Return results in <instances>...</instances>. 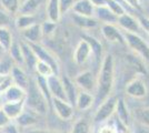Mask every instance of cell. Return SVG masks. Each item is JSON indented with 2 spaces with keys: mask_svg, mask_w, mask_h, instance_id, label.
<instances>
[{
  "mask_svg": "<svg viewBox=\"0 0 149 133\" xmlns=\"http://www.w3.org/2000/svg\"><path fill=\"white\" fill-rule=\"evenodd\" d=\"M70 133H90V127L87 120L85 119H80L77 122H74L72 130Z\"/></svg>",
  "mask_w": 149,
  "mask_h": 133,
  "instance_id": "obj_35",
  "label": "cell"
},
{
  "mask_svg": "<svg viewBox=\"0 0 149 133\" xmlns=\"http://www.w3.org/2000/svg\"><path fill=\"white\" fill-rule=\"evenodd\" d=\"M0 131L3 133H22V130L13 121H11L10 123H8L6 127H2Z\"/></svg>",
  "mask_w": 149,
  "mask_h": 133,
  "instance_id": "obj_39",
  "label": "cell"
},
{
  "mask_svg": "<svg viewBox=\"0 0 149 133\" xmlns=\"http://www.w3.org/2000/svg\"><path fill=\"white\" fill-rule=\"evenodd\" d=\"M95 13H97L98 18L101 21L105 22V25H113V23H117V20L118 17L107 8V7H101V8H96Z\"/></svg>",
  "mask_w": 149,
  "mask_h": 133,
  "instance_id": "obj_26",
  "label": "cell"
},
{
  "mask_svg": "<svg viewBox=\"0 0 149 133\" xmlns=\"http://www.w3.org/2000/svg\"><path fill=\"white\" fill-rule=\"evenodd\" d=\"M1 109L10 120L15 121L25 110V101L6 102V103H2Z\"/></svg>",
  "mask_w": 149,
  "mask_h": 133,
  "instance_id": "obj_16",
  "label": "cell"
},
{
  "mask_svg": "<svg viewBox=\"0 0 149 133\" xmlns=\"http://www.w3.org/2000/svg\"><path fill=\"white\" fill-rule=\"evenodd\" d=\"M25 108L36 112L41 116H44L48 113V110L50 109L49 104L42 94V92L38 88L35 79L30 80V84H29L28 89L26 90Z\"/></svg>",
  "mask_w": 149,
  "mask_h": 133,
  "instance_id": "obj_2",
  "label": "cell"
},
{
  "mask_svg": "<svg viewBox=\"0 0 149 133\" xmlns=\"http://www.w3.org/2000/svg\"><path fill=\"white\" fill-rule=\"evenodd\" d=\"M71 10L74 11V14H77V16L93 17L96 8L93 6L90 0H76Z\"/></svg>",
  "mask_w": 149,
  "mask_h": 133,
  "instance_id": "obj_15",
  "label": "cell"
},
{
  "mask_svg": "<svg viewBox=\"0 0 149 133\" xmlns=\"http://www.w3.org/2000/svg\"><path fill=\"white\" fill-rule=\"evenodd\" d=\"M115 112L117 113V116H118L119 121L124 124L125 127H129V124H130V122H131L130 113H129V111H128V108L126 107L125 101L121 98L117 99Z\"/></svg>",
  "mask_w": 149,
  "mask_h": 133,
  "instance_id": "obj_22",
  "label": "cell"
},
{
  "mask_svg": "<svg viewBox=\"0 0 149 133\" xmlns=\"http://www.w3.org/2000/svg\"><path fill=\"white\" fill-rule=\"evenodd\" d=\"M9 58L13 60L15 65H18L24 68V56H22V50H21V45L20 42H17L13 40L11 47L9 48V50L7 51Z\"/></svg>",
  "mask_w": 149,
  "mask_h": 133,
  "instance_id": "obj_23",
  "label": "cell"
},
{
  "mask_svg": "<svg viewBox=\"0 0 149 133\" xmlns=\"http://www.w3.org/2000/svg\"><path fill=\"white\" fill-rule=\"evenodd\" d=\"M51 108L57 116L61 120H70L74 115V107L67 101L59 100V99H52L51 101Z\"/></svg>",
  "mask_w": 149,
  "mask_h": 133,
  "instance_id": "obj_7",
  "label": "cell"
},
{
  "mask_svg": "<svg viewBox=\"0 0 149 133\" xmlns=\"http://www.w3.org/2000/svg\"><path fill=\"white\" fill-rule=\"evenodd\" d=\"M126 44H128V47L130 48L134 52H136L138 56L143 58L146 62L149 63V45L143 39L140 38L137 33L132 32H126L124 34Z\"/></svg>",
  "mask_w": 149,
  "mask_h": 133,
  "instance_id": "obj_3",
  "label": "cell"
},
{
  "mask_svg": "<svg viewBox=\"0 0 149 133\" xmlns=\"http://www.w3.org/2000/svg\"><path fill=\"white\" fill-rule=\"evenodd\" d=\"M13 42V33L7 27H0V48L7 52L11 47Z\"/></svg>",
  "mask_w": 149,
  "mask_h": 133,
  "instance_id": "obj_30",
  "label": "cell"
},
{
  "mask_svg": "<svg viewBox=\"0 0 149 133\" xmlns=\"http://www.w3.org/2000/svg\"><path fill=\"white\" fill-rule=\"evenodd\" d=\"M95 102V98L93 96V94H90L89 92H85V91H81L77 95V99H76V108L80 111H85L88 110L89 108H91Z\"/></svg>",
  "mask_w": 149,
  "mask_h": 133,
  "instance_id": "obj_24",
  "label": "cell"
},
{
  "mask_svg": "<svg viewBox=\"0 0 149 133\" xmlns=\"http://www.w3.org/2000/svg\"><path fill=\"white\" fill-rule=\"evenodd\" d=\"M95 8H101V7H107L106 0H90Z\"/></svg>",
  "mask_w": 149,
  "mask_h": 133,
  "instance_id": "obj_46",
  "label": "cell"
},
{
  "mask_svg": "<svg viewBox=\"0 0 149 133\" xmlns=\"http://www.w3.org/2000/svg\"><path fill=\"white\" fill-rule=\"evenodd\" d=\"M40 118H41V115H39L38 113L31 111L29 109L25 108V110L22 111V113L20 114L13 122L21 130H26V129H29V127H38Z\"/></svg>",
  "mask_w": 149,
  "mask_h": 133,
  "instance_id": "obj_6",
  "label": "cell"
},
{
  "mask_svg": "<svg viewBox=\"0 0 149 133\" xmlns=\"http://www.w3.org/2000/svg\"><path fill=\"white\" fill-rule=\"evenodd\" d=\"M91 48L86 40H80L74 52V61L76 62V64L81 65L85 64L89 60V58L91 56Z\"/></svg>",
  "mask_w": 149,
  "mask_h": 133,
  "instance_id": "obj_11",
  "label": "cell"
},
{
  "mask_svg": "<svg viewBox=\"0 0 149 133\" xmlns=\"http://www.w3.org/2000/svg\"><path fill=\"white\" fill-rule=\"evenodd\" d=\"M11 120L8 118L6 115V113L2 111V109H0V130L2 129V127H5L8 124V123H10Z\"/></svg>",
  "mask_w": 149,
  "mask_h": 133,
  "instance_id": "obj_43",
  "label": "cell"
},
{
  "mask_svg": "<svg viewBox=\"0 0 149 133\" xmlns=\"http://www.w3.org/2000/svg\"><path fill=\"white\" fill-rule=\"evenodd\" d=\"M38 23L37 19H36V16L35 14H27V13H19L18 16L16 17L15 20V25L16 28L22 31L27 28H29L30 25Z\"/></svg>",
  "mask_w": 149,
  "mask_h": 133,
  "instance_id": "obj_25",
  "label": "cell"
},
{
  "mask_svg": "<svg viewBox=\"0 0 149 133\" xmlns=\"http://www.w3.org/2000/svg\"><path fill=\"white\" fill-rule=\"evenodd\" d=\"M136 118L143 125L149 127V108H143L137 110Z\"/></svg>",
  "mask_w": 149,
  "mask_h": 133,
  "instance_id": "obj_37",
  "label": "cell"
},
{
  "mask_svg": "<svg viewBox=\"0 0 149 133\" xmlns=\"http://www.w3.org/2000/svg\"><path fill=\"white\" fill-rule=\"evenodd\" d=\"M33 71L36 72V74H37L38 76H41V78H45V79H47V78H49V76L56 74L55 70L52 69L51 65H49V64L44 62V61H40V60H37Z\"/></svg>",
  "mask_w": 149,
  "mask_h": 133,
  "instance_id": "obj_28",
  "label": "cell"
},
{
  "mask_svg": "<svg viewBox=\"0 0 149 133\" xmlns=\"http://www.w3.org/2000/svg\"><path fill=\"white\" fill-rule=\"evenodd\" d=\"M20 45H21L22 56H24V67H27L29 70L33 71L36 62H37V58L35 56L33 51L30 48V45L27 43V42H25V41L20 42Z\"/></svg>",
  "mask_w": 149,
  "mask_h": 133,
  "instance_id": "obj_19",
  "label": "cell"
},
{
  "mask_svg": "<svg viewBox=\"0 0 149 133\" xmlns=\"http://www.w3.org/2000/svg\"><path fill=\"white\" fill-rule=\"evenodd\" d=\"M46 81H47V87H48L49 93L52 99H59V100L67 101L66 94H65V90H63V85H62V82H61V79H60L59 76H56V74H54V76L47 78Z\"/></svg>",
  "mask_w": 149,
  "mask_h": 133,
  "instance_id": "obj_9",
  "label": "cell"
},
{
  "mask_svg": "<svg viewBox=\"0 0 149 133\" xmlns=\"http://www.w3.org/2000/svg\"><path fill=\"white\" fill-rule=\"evenodd\" d=\"M138 22H139L140 27H141L143 30H145V31L149 34V18H148V17L140 16V17L138 18Z\"/></svg>",
  "mask_w": 149,
  "mask_h": 133,
  "instance_id": "obj_42",
  "label": "cell"
},
{
  "mask_svg": "<svg viewBox=\"0 0 149 133\" xmlns=\"http://www.w3.org/2000/svg\"><path fill=\"white\" fill-rule=\"evenodd\" d=\"M98 133H118L116 127H112V125H109V124H106V125H102L101 127H99V131Z\"/></svg>",
  "mask_w": 149,
  "mask_h": 133,
  "instance_id": "obj_44",
  "label": "cell"
},
{
  "mask_svg": "<svg viewBox=\"0 0 149 133\" xmlns=\"http://www.w3.org/2000/svg\"><path fill=\"white\" fill-rule=\"evenodd\" d=\"M22 133H50V130L49 129H45V127H33L22 130Z\"/></svg>",
  "mask_w": 149,
  "mask_h": 133,
  "instance_id": "obj_41",
  "label": "cell"
},
{
  "mask_svg": "<svg viewBox=\"0 0 149 133\" xmlns=\"http://www.w3.org/2000/svg\"><path fill=\"white\" fill-rule=\"evenodd\" d=\"M117 23H118L126 32H132V33H135V32L138 31L139 28H140V25H139L138 20L135 19L132 16H130L129 13H127V12L125 13V14H123V16L118 17Z\"/></svg>",
  "mask_w": 149,
  "mask_h": 133,
  "instance_id": "obj_18",
  "label": "cell"
},
{
  "mask_svg": "<svg viewBox=\"0 0 149 133\" xmlns=\"http://www.w3.org/2000/svg\"><path fill=\"white\" fill-rule=\"evenodd\" d=\"M76 0H59V8H60V13H67L74 6Z\"/></svg>",
  "mask_w": 149,
  "mask_h": 133,
  "instance_id": "obj_38",
  "label": "cell"
},
{
  "mask_svg": "<svg viewBox=\"0 0 149 133\" xmlns=\"http://www.w3.org/2000/svg\"><path fill=\"white\" fill-rule=\"evenodd\" d=\"M74 20L76 25L84 29H89L97 25V20L93 19L91 17H81V16L74 14Z\"/></svg>",
  "mask_w": 149,
  "mask_h": 133,
  "instance_id": "obj_32",
  "label": "cell"
},
{
  "mask_svg": "<svg viewBox=\"0 0 149 133\" xmlns=\"http://www.w3.org/2000/svg\"><path fill=\"white\" fill-rule=\"evenodd\" d=\"M5 53H6V51L2 50V49L0 48V59H1V58L3 57V56H5Z\"/></svg>",
  "mask_w": 149,
  "mask_h": 133,
  "instance_id": "obj_47",
  "label": "cell"
},
{
  "mask_svg": "<svg viewBox=\"0 0 149 133\" xmlns=\"http://www.w3.org/2000/svg\"><path fill=\"white\" fill-rule=\"evenodd\" d=\"M10 22V14L0 8V27H7Z\"/></svg>",
  "mask_w": 149,
  "mask_h": 133,
  "instance_id": "obj_40",
  "label": "cell"
},
{
  "mask_svg": "<svg viewBox=\"0 0 149 133\" xmlns=\"http://www.w3.org/2000/svg\"><path fill=\"white\" fill-rule=\"evenodd\" d=\"M21 0H0V7L8 14H16L19 12Z\"/></svg>",
  "mask_w": 149,
  "mask_h": 133,
  "instance_id": "obj_31",
  "label": "cell"
},
{
  "mask_svg": "<svg viewBox=\"0 0 149 133\" xmlns=\"http://www.w3.org/2000/svg\"><path fill=\"white\" fill-rule=\"evenodd\" d=\"M82 39L86 40L90 48H91V53L93 54L95 59L97 61H100V58L102 56V45L97 39H95L93 37L89 36V34H82Z\"/></svg>",
  "mask_w": 149,
  "mask_h": 133,
  "instance_id": "obj_27",
  "label": "cell"
},
{
  "mask_svg": "<svg viewBox=\"0 0 149 133\" xmlns=\"http://www.w3.org/2000/svg\"><path fill=\"white\" fill-rule=\"evenodd\" d=\"M46 0H24L21 2L19 13H27V14H35L36 10L40 7V5Z\"/></svg>",
  "mask_w": 149,
  "mask_h": 133,
  "instance_id": "obj_29",
  "label": "cell"
},
{
  "mask_svg": "<svg viewBox=\"0 0 149 133\" xmlns=\"http://www.w3.org/2000/svg\"><path fill=\"white\" fill-rule=\"evenodd\" d=\"M106 3H107V8L117 17H120V16L126 13V9L117 0H106Z\"/></svg>",
  "mask_w": 149,
  "mask_h": 133,
  "instance_id": "obj_34",
  "label": "cell"
},
{
  "mask_svg": "<svg viewBox=\"0 0 149 133\" xmlns=\"http://www.w3.org/2000/svg\"><path fill=\"white\" fill-rule=\"evenodd\" d=\"M113 80H115L113 57L111 54H106L102 62H101L98 79L96 81L97 93H96L95 102H97L98 105H100L102 102L106 101L109 98V94H110L112 87H113Z\"/></svg>",
  "mask_w": 149,
  "mask_h": 133,
  "instance_id": "obj_1",
  "label": "cell"
},
{
  "mask_svg": "<svg viewBox=\"0 0 149 133\" xmlns=\"http://www.w3.org/2000/svg\"><path fill=\"white\" fill-rule=\"evenodd\" d=\"M101 33L108 42L119 44V45H126L124 33H121L120 30L117 29L113 25H105L104 23L101 27Z\"/></svg>",
  "mask_w": 149,
  "mask_h": 133,
  "instance_id": "obj_8",
  "label": "cell"
},
{
  "mask_svg": "<svg viewBox=\"0 0 149 133\" xmlns=\"http://www.w3.org/2000/svg\"><path fill=\"white\" fill-rule=\"evenodd\" d=\"M46 17H47V20L55 22V23H57L60 20L61 13H60V8H59V0H47Z\"/></svg>",
  "mask_w": 149,
  "mask_h": 133,
  "instance_id": "obj_20",
  "label": "cell"
},
{
  "mask_svg": "<svg viewBox=\"0 0 149 133\" xmlns=\"http://www.w3.org/2000/svg\"><path fill=\"white\" fill-rule=\"evenodd\" d=\"M147 1H149V0H147Z\"/></svg>",
  "mask_w": 149,
  "mask_h": 133,
  "instance_id": "obj_50",
  "label": "cell"
},
{
  "mask_svg": "<svg viewBox=\"0 0 149 133\" xmlns=\"http://www.w3.org/2000/svg\"><path fill=\"white\" fill-rule=\"evenodd\" d=\"M41 31H42V37H51L57 29V23L51 22L49 20H46L44 23H41Z\"/></svg>",
  "mask_w": 149,
  "mask_h": 133,
  "instance_id": "obj_36",
  "label": "cell"
},
{
  "mask_svg": "<svg viewBox=\"0 0 149 133\" xmlns=\"http://www.w3.org/2000/svg\"><path fill=\"white\" fill-rule=\"evenodd\" d=\"M74 84L82 91L91 93V91L96 88V79L91 71H84L74 78Z\"/></svg>",
  "mask_w": 149,
  "mask_h": 133,
  "instance_id": "obj_10",
  "label": "cell"
},
{
  "mask_svg": "<svg viewBox=\"0 0 149 133\" xmlns=\"http://www.w3.org/2000/svg\"><path fill=\"white\" fill-rule=\"evenodd\" d=\"M15 63L13 62V60L9 58L8 54L3 56L0 59V74H10L11 70H13Z\"/></svg>",
  "mask_w": 149,
  "mask_h": 133,
  "instance_id": "obj_33",
  "label": "cell"
},
{
  "mask_svg": "<svg viewBox=\"0 0 149 133\" xmlns=\"http://www.w3.org/2000/svg\"><path fill=\"white\" fill-rule=\"evenodd\" d=\"M131 8L137 9V10H140L141 9V5H140V0H125Z\"/></svg>",
  "mask_w": 149,
  "mask_h": 133,
  "instance_id": "obj_45",
  "label": "cell"
},
{
  "mask_svg": "<svg viewBox=\"0 0 149 133\" xmlns=\"http://www.w3.org/2000/svg\"><path fill=\"white\" fill-rule=\"evenodd\" d=\"M126 92L130 96L141 99L147 94V89H146L145 83L140 79H134L131 82L128 83V85L126 88Z\"/></svg>",
  "mask_w": 149,
  "mask_h": 133,
  "instance_id": "obj_17",
  "label": "cell"
},
{
  "mask_svg": "<svg viewBox=\"0 0 149 133\" xmlns=\"http://www.w3.org/2000/svg\"><path fill=\"white\" fill-rule=\"evenodd\" d=\"M20 32L24 38V41L27 43H39L40 40L42 39V31L40 23H35Z\"/></svg>",
  "mask_w": 149,
  "mask_h": 133,
  "instance_id": "obj_14",
  "label": "cell"
},
{
  "mask_svg": "<svg viewBox=\"0 0 149 133\" xmlns=\"http://www.w3.org/2000/svg\"><path fill=\"white\" fill-rule=\"evenodd\" d=\"M0 133H3V132H1V131H0Z\"/></svg>",
  "mask_w": 149,
  "mask_h": 133,
  "instance_id": "obj_49",
  "label": "cell"
},
{
  "mask_svg": "<svg viewBox=\"0 0 149 133\" xmlns=\"http://www.w3.org/2000/svg\"><path fill=\"white\" fill-rule=\"evenodd\" d=\"M61 79L62 85H63V90H65V94H66V99L67 101L74 107V103H76V99H77V90H76V84H74L68 76H62Z\"/></svg>",
  "mask_w": 149,
  "mask_h": 133,
  "instance_id": "obj_21",
  "label": "cell"
},
{
  "mask_svg": "<svg viewBox=\"0 0 149 133\" xmlns=\"http://www.w3.org/2000/svg\"><path fill=\"white\" fill-rule=\"evenodd\" d=\"M0 95H1V99H2V103L25 101L26 91L24 89L19 88L17 85L13 84L11 87H9L5 92H2Z\"/></svg>",
  "mask_w": 149,
  "mask_h": 133,
  "instance_id": "obj_13",
  "label": "cell"
},
{
  "mask_svg": "<svg viewBox=\"0 0 149 133\" xmlns=\"http://www.w3.org/2000/svg\"><path fill=\"white\" fill-rule=\"evenodd\" d=\"M2 107V99H1V95H0V109Z\"/></svg>",
  "mask_w": 149,
  "mask_h": 133,
  "instance_id": "obj_48",
  "label": "cell"
},
{
  "mask_svg": "<svg viewBox=\"0 0 149 133\" xmlns=\"http://www.w3.org/2000/svg\"><path fill=\"white\" fill-rule=\"evenodd\" d=\"M116 103H117V98H115V96L108 98L106 101L102 102L100 105H98V109L93 116V121L96 123H101L107 120L108 118H110L112 113L115 112Z\"/></svg>",
  "mask_w": 149,
  "mask_h": 133,
  "instance_id": "obj_4",
  "label": "cell"
},
{
  "mask_svg": "<svg viewBox=\"0 0 149 133\" xmlns=\"http://www.w3.org/2000/svg\"><path fill=\"white\" fill-rule=\"evenodd\" d=\"M28 44L30 45V48L32 49L35 56L37 58V60L44 61V62L48 63L49 65H51L57 74L59 68H58V62H57V59L55 58V56L40 43H28Z\"/></svg>",
  "mask_w": 149,
  "mask_h": 133,
  "instance_id": "obj_5",
  "label": "cell"
},
{
  "mask_svg": "<svg viewBox=\"0 0 149 133\" xmlns=\"http://www.w3.org/2000/svg\"><path fill=\"white\" fill-rule=\"evenodd\" d=\"M10 76L13 79V82L15 85H17L19 88L27 90L29 84H30V78L28 76V73L25 71L24 68L18 67V65H13V70L10 72Z\"/></svg>",
  "mask_w": 149,
  "mask_h": 133,
  "instance_id": "obj_12",
  "label": "cell"
}]
</instances>
